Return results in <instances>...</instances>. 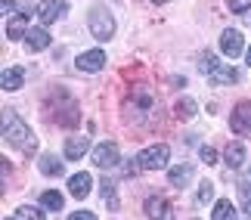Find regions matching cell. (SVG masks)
Here are the masks:
<instances>
[{
  "label": "cell",
  "instance_id": "1f68e13d",
  "mask_svg": "<svg viewBox=\"0 0 251 220\" xmlns=\"http://www.w3.org/2000/svg\"><path fill=\"white\" fill-rule=\"evenodd\" d=\"M152 3H168V0H152Z\"/></svg>",
  "mask_w": 251,
  "mask_h": 220
},
{
  "label": "cell",
  "instance_id": "83f0119b",
  "mask_svg": "<svg viewBox=\"0 0 251 220\" xmlns=\"http://www.w3.org/2000/svg\"><path fill=\"white\" fill-rule=\"evenodd\" d=\"M69 220H96V214H90V211H75Z\"/></svg>",
  "mask_w": 251,
  "mask_h": 220
},
{
  "label": "cell",
  "instance_id": "484cf974",
  "mask_svg": "<svg viewBox=\"0 0 251 220\" xmlns=\"http://www.w3.org/2000/svg\"><path fill=\"white\" fill-rule=\"evenodd\" d=\"M199 155H201V161H205V165H217V152L211 149V146H201Z\"/></svg>",
  "mask_w": 251,
  "mask_h": 220
},
{
  "label": "cell",
  "instance_id": "ba28073f",
  "mask_svg": "<svg viewBox=\"0 0 251 220\" xmlns=\"http://www.w3.org/2000/svg\"><path fill=\"white\" fill-rule=\"evenodd\" d=\"M208 81L217 84V87H224V84H236V81H239V72L229 69V65H224V62H217L214 69L208 72Z\"/></svg>",
  "mask_w": 251,
  "mask_h": 220
},
{
  "label": "cell",
  "instance_id": "6da1fadb",
  "mask_svg": "<svg viewBox=\"0 0 251 220\" xmlns=\"http://www.w3.org/2000/svg\"><path fill=\"white\" fill-rule=\"evenodd\" d=\"M3 140L9 146L22 149V152H31L37 146V140L31 137V130H28V124L19 118V112H13V109L3 112Z\"/></svg>",
  "mask_w": 251,
  "mask_h": 220
},
{
  "label": "cell",
  "instance_id": "52a82bcc",
  "mask_svg": "<svg viewBox=\"0 0 251 220\" xmlns=\"http://www.w3.org/2000/svg\"><path fill=\"white\" fill-rule=\"evenodd\" d=\"M118 146L115 143H100V146L93 149V165L96 168H115L118 165Z\"/></svg>",
  "mask_w": 251,
  "mask_h": 220
},
{
  "label": "cell",
  "instance_id": "d4e9b609",
  "mask_svg": "<svg viewBox=\"0 0 251 220\" xmlns=\"http://www.w3.org/2000/svg\"><path fill=\"white\" fill-rule=\"evenodd\" d=\"M233 13H251V0H226Z\"/></svg>",
  "mask_w": 251,
  "mask_h": 220
},
{
  "label": "cell",
  "instance_id": "f546056e",
  "mask_svg": "<svg viewBox=\"0 0 251 220\" xmlns=\"http://www.w3.org/2000/svg\"><path fill=\"white\" fill-rule=\"evenodd\" d=\"M245 211H248V214H251V198H248V202H245Z\"/></svg>",
  "mask_w": 251,
  "mask_h": 220
},
{
  "label": "cell",
  "instance_id": "e0dca14e",
  "mask_svg": "<svg viewBox=\"0 0 251 220\" xmlns=\"http://www.w3.org/2000/svg\"><path fill=\"white\" fill-rule=\"evenodd\" d=\"M224 158H226L229 168H242V161H245V146H242V143H229L226 152H224Z\"/></svg>",
  "mask_w": 251,
  "mask_h": 220
},
{
  "label": "cell",
  "instance_id": "4316f807",
  "mask_svg": "<svg viewBox=\"0 0 251 220\" xmlns=\"http://www.w3.org/2000/svg\"><path fill=\"white\" fill-rule=\"evenodd\" d=\"M214 65H217V56H211V53H208V56H201V62H199V69H201V72H205V74H208L211 69H214Z\"/></svg>",
  "mask_w": 251,
  "mask_h": 220
},
{
  "label": "cell",
  "instance_id": "4dcf8cb0",
  "mask_svg": "<svg viewBox=\"0 0 251 220\" xmlns=\"http://www.w3.org/2000/svg\"><path fill=\"white\" fill-rule=\"evenodd\" d=\"M248 65H251V47H248Z\"/></svg>",
  "mask_w": 251,
  "mask_h": 220
},
{
  "label": "cell",
  "instance_id": "9c48e42d",
  "mask_svg": "<svg viewBox=\"0 0 251 220\" xmlns=\"http://www.w3.org/2000/svg\"><path fill=\"white\" fill-rule=\"evenodd\" d=\"M90 189H93V177L87 174V171H81V174H75L69 180V193L75 198H87V196H90Z\"/></svg>",
  "mask_w": 251,
  "mask_h": 220
},
{
  "label": "cell",
  "instance_id": "2e32d148",
  "mask_svg": "<svg viewBox=\"0 0 251 220\" xmlns=\"http://www.w3.org/2000/svg\"><path fill=\"white\" fill-rule=\"evenodd\" d=\"M0 84H3L6 93H9V90H19V87L25 84V72H22V69H6L3 78H0Z\"/></svg>",
  "mask_w": 251,
  "mask_h": 220
},
{
  "label": "cell",
  "instance_id": "7402d4cb",
  "mask_svg": "<svg viewBox=\"0 0 251 220\" xmlns=\"http://www.w3.org/2000/svg\"><path fill=\"white\" fill-rule=\"evenodd\" d=\"M239 196H242V202H248V198H251V168L239 177Z\"/></svg>",
  "mask_w": 251,
  "mask_h": 220
},
{
  "label": "cell",
  "instance_id": "277c9868",
  "mask_svg": "<svg viewBox=\"0 0 251 220\" xmlns=\"http://www.w3.org/2000/svg\"><path fill=\"white\" fill-rule=\"evenodd\" d=\"M220 50H224V56H229V59H236V56L245 53V37L233 31V28H226L224 34H220Z\"/></svg>",
  "mask_w": 251,
  "mask_h": 220
},
{
  "label": "cell",
  "instance_id": "9a60e30c",
  "mask_svg": "<svg viewBox=\"0 0 251 220\" xmlns=\"http://www.w3.org/2000/svg\"><path fill=\"white\" fill-rule=\"evenodd\" d=\"M25 34H28V19L19 13V16H13L6 22V37L9 41H19V37H25Z\"/></svg>",
  "mask_w": 251,
  "mask_h": 220
},
{
  "label": "cell",
  "instance_id": "ffe728a7",
  "mask_svg": "<svg viewBox=\"0 0 251 220\" xmlns=\"http://www.w3.org/2000/svg\"><path fill=\"white\" fill-rule=\"evenodd\" d=\"M41 171L47 177H59L62 174V161L56 155H41Z\"/></svg>",
  "mask_w": 251,
  "mask_h": 220
},
{
  "label": "cell",
  "instance_id": "3957f363",
  "mask_svg": "<svg viewBox=\"0 0 251 220\" xmlns=\"http://www.w3.org/2000/svg\"><path fill=\"white\" fill-rule=\"evenodd\" d=\"M168 158H171V146H168V143H155V146L143 149L140 155H137V168H143V171H158V168L168 165Z\"/></svg>",
  "mask_w": 251,
  "mask_h": 220
},
{
  "label": "cell",
  "instance_id": "30bf717a",
  "mask_svg": "<svg viewBox=\"0 0 251 220\" xmlns=\"http://www.w3.org/2000/svg\"><path fill=\"white\" fill-rule=\"evenodd\" d=\"M233 133H251V102H242L233 112Z\"/></svg>",
  "mask_w": 251,
  "mask_h": 220
},
{
  "label": "cell",
  "instance_id": "7c38bea8",
  "mask_svg": "<svg viewBox=\"0 0 251 220\" xmlns=\"http://www.w3.org/2000/svg\"><path fill=\"white\" fill-rule=\"evenodd\" d=\"M25 44H28V50H31V53H41V50L50 47V34H47L44 28H28Z\"/></svg>",
  "mask_w": 251,
  "mask_h": 220
},
{
  "label": "cell",
  "instance_id": "d6986e66",
  "mask_svg": "<svg viewBox=\"0 0 251 220\" xmlns=\"http://www.w3.org/2000/svg\"><path fill=\"white\" fill-rule=\"evenodd\" d=\"M174 115H177V118H183V121H189L192 115H196V99H192V97L177 99V106H174Z\"/></svg>",
  "mask_w": 251,
  "mask_h": 220
},
{
  "label": "cell",
  "instance_id": "ac0fdd59",
  "mask_svg": "<svg viewBox=\"0 0 251 220\" xmlns=\"http://www.w3.org/2000/svg\"><path fill=\"white\" fill-rule=\"evenodd\" d=\"M41 205L50 208V211H62L65 198H62V193H56V189H47V193H41Z\"/></svg>",
  "mask_w": 251,
  "mask_h": 220
},
{
  "label": "cell",
  "instance_id": "d6a6232c",
  "mask_svg": "<svg viewBox=\"0 0 251 220\" xmlns=\"http://www.w3.org/2000/svg\"><path fill=\"white\" fill-rule=\"evenodd\" d=\"M13 220H19V217H13Z\"/></svg>",
  "mask_w": 251,
  "mask_h": 220
},
{
  "label": "cell",
  "instance_id": "8fae6325",
  "mask_svg": "<svg viewBox=\"0 0 251 220\" xmlns=\"http://www.w3.org/2000/svg\"><path fill=\"white\" fill-rule=\"evenodd\" d=\"M192 174H196V168L189 165V161H183V165H177V168H171L168 171V180H171V186H177V189H183L192 180Z\"/></svg>",
  "mask_w": 251,
  "mask_h": 220
},
{
  "label": "cell",
  "instance_id": "5bb4252c",
  "mask_svg": "<svg viewBox=\"0 0 251 220\" xmlns=\"http://www.w3.org/2000/svg\"><path fill=\"white\" fill-rule=\"evenodd\" d=\"M102 65H105V53L102 50H90V53H84L78 59L81 72H102Z\"/></svg>",
  "mask_w": 251,
  "mask_h": 220
},
{
  "label": "cell",
  "instance_id": "cb8c5ba5",
  "mask_svg": "<svg viewBox=\"0 0 251 220\" xmlns=\"http://www.w3.org/2000/svg\"><path fill=\"white\" fill-rule=\"evenodd\" d=\"M211 198H214V183H208V180H205V183L199 186V202H201V205H208Z\"/></svg>",
  "mask_w": 251,
  "mask_h": 220
},
{
  "label": "cell",
  "instance_id": "8992f818",
  "mask_svg": "<svg viewBox=\"0 0 251 220\" xmlns=\"http://www.w3.org/2000/svg\"><path fill=\"white\" fill-rule=\"evenodd\" d=\"M65 13H69V3L65 0H44L41 6H37V19H41L44 25L56 22V19H62Z\"/></svg>",
  "mask_w": 251,
  "mask_h": 220
},
{
  "label": "cell",
  "instance_id": "7a4b0ae2",
  "mask_svg": "<svg viewBox=\"0 0 251 220\" xmlns=\"http://www.w3.org/2000/svg\"><path fill=\"white\" fill-rule=\"evenodd\" d=\"M87 28H90V34L96 37V41L105 44L115 34V19L109 16V9H105V6H93L90 9V19H87Z\"/></svg>",
  "mask_w": 251,
  "mask_h": 220
},
{
  "label": "cell",
  "instance_id": "603a6c76",
  "mask_svg": "<svg viewBox=\"0 0 251 220\" xmlns=\"http://www.w3.org/2000/svg\"><path fill=\"white\" fill-rule=\"evenodd\" d=\"M16 217H19V220H47L41 211H37V208H28V205H22V208H19V211H16Z\"/></svg>",
  "mask_w": 251,
  "mask_h": 220
},
{
  "label": "cell",
  "instance_id": "f1b7e54d",
  "mask_svg": "<svg viewBox=\"0 0 251 220\" xmlns=\"http://www.w3.org/2000/svg\"><path fill=\"white\" fill-rule=\"evenodd\" d=\"M3 13H6V16H19V13H16V3H13V0H3Z\"/></svg>",
  "mask_w": 251,
  "mask_h": 220
},
{
  "label": "cell",
  "instance_id": "4fadbf2b",
  "mask_svg": "<svg viewBox=\"0 0 251 220\" xmlns=\"http://www.w3.org/2000/svg\"><path fill=\"white\" fill-rule=\"evenodd\" d=\"M87 149H90V137H69L65 140V158L69 161H78Z\"/></svg>",
  "mask_w": 251,
  "mask_h": 220
},
{
  "label": "cell",
  "instance_id": "5b68a950",
  "mask_svg": "<svg viewBox=\"0 0 251 220\" xmlns=\"http://www.w3.org/2000/svg\"><path fill=\"white\" fill-rule=\"evenodd\" d=\"M143 208H146L149 220H177V214H174V208H171V205H168L161 196H149Z\"/></svg>",
  "mask_w": 251,
  "mask_h": 220
},
{
  "label": "cell",
  "instance_id": "44dd1931",
  "mask_svg": "<svg viewBox=\"0 0 251 220\" xmlns=\"http://www.w3.org/2000/svg\"><path fill=\"white\" fill-rule=\"evenodd\" d=\"M214 220H236V208H233L229 198H220L214 205Z\"/></svg>",
  "mask_w": 251,
  "mask_h": 220
}]
</instances>
